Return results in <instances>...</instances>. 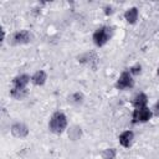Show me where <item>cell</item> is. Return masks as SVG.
Listing matches in <instances>:
<instances>
[{
  "instance_id": "obj_6",
  "label": "cell",
  "mask_w": 159,
  "mask_h": 159,
  "mask_svg": "<svg viewBox=\"0 0 159 159\" xmlns=\"http://www.w3.org/2000/svg\"><path fill=\"white\" fill-rule=\"evenodd\" d=\"M11 134L16 138H26L29 134V128L26 124L21 123V122H16L11 125Z\"/></svg>"
},
{
  "instance_id": "obj_2",
  "label": "cell",
  "mask_w": 159,
  "mask_h": 159,
  "mask_svg": "<svg viewBox=\"0 0 159 159\" xmlns=\"http://www.w3.org/2000/svg\"><path fill=\"white\" fill-rule=\"evenodd\" d=\"M113 36V27L111 26H101L98 27L94 32H93V36H92V40L94 42V45L97 47H102L104 46Z\"/></svg>"
},
{
  "instance_id": "obj_9",
  "label": "cell",
  "mask_w": 159,
  "mask_h": 159,
  "mask_svg": "<svg viewBox=\"0 0 159 159\" xmlns=\"http://www.w3.org/2000/svg\"><path fill=\"white\" fill-rule=\"evenodd\" d=\"M147 103H148V97H147V94H145L144 92L137 93V94L133 97V99H132V104H133L134 109H135V108L147 107Z\"/></svg>"
},
{
  "instance_id": "obj_17",
  "label": "cell",
  "mask_w": 159,
  "mask_h": 159,
  "mask_svg": "<svg viewBox=\"0 0 159 159\" xmlns=\"http://www.w3.org/2000/svg\"><path fill=\"white\" fill-rule=\"evenodd\" d=\"M104 14H106L107 16H108V15H112V14H113V7L109 6V5L104 6Z\"/></svg>"
},
{
  "instance_id": "obj_7",
  "label": "cell",
  "mask_w": 159,
  "mask_h": 159,
  "mask_svg": "<svg viewBox=\"0 0 159 159\" xmlns=\"http://www.w3.org/2000/svg\"><path fill=\"white\" fill-rule=\"evenodd\" d=\"M30 80H31L30 76L26 75V73L17 75L12 80V87H16V88H27V84H29Z\"/></svg>"
},
{
  "instance_id": "obj_5",
  "label": "cell",
  "mask_w": 159,
  "mask_h": 159,
  "mask_svg": "<svg viewBox=\"0 0 159 159\" xmlns=\"http://www.w3.org/2000/svg\"><path fill=\"white\" fill-rule=\"evenodd\" d=\"M32 36L27 30H19L12 34L11 36V43L12 45H25L31 41Z\"/></svg>"
},
{
  "instance_id": "obj_15",
  "label": "cell",
  "mask_w": 159,
  "mask_h": 159,
  "mask_svg": "<svg viewBox=\"0 0 159 159\" xmlns=\"http://www.w3.org/2000/svg\"><path fill=\"white\" fill-rule=\"evenodd\" d=\"M140 71H142V66H140L139 63H137V65H134V66H132V67L129 68V72H130L132 76H137V75H139Z\"/></svg>"
},
{
  "instance_id": "obj_3",
  "label": "cell",
  "mask_w": 159,
  "mask_h": 159,
  "mask_svg": "<svg viewBox=\"0 0 159 159\" xmlns=\"http://www.w3.org/2000/svg\"><path fill=\"white\" fill-rule=\"evenodd\" d=\"M152 117H153V112H152V109H149L148 106L147 107H143V108H135L133 111V114H132V123L133 124L145 123Z\"/></svg>"
},
{
  "instance_id": "obj_1",
  "label": "cell",
  "mask_w": 159,
  "mask_h": 159,
  "mask_svg": "<svg viewBox=\"0 0 159 159\" xmlns=\"http://www.w3.org/2000/svg\"><path fill=\"white\" fill-rule=\"evenodd\" d=\"M67 128V117L62 112H55L48 122V129L53 134H62Z\"/></svg>"
},
{
  "instance_id": "obj_8",
  "label": "cell",
  "mask_w": 159,
  "mask_h": 159,
  "mask_svg": "<svg viewBox=\"0 0 159 159\" xmlns=\"http://www.w3.org/2000/svg\"><path fill=\"white\" fill-rule=\"evenodd\" d=\"M119 139V144L124 148H129L133 143V139H134V133L132 130H124L123 133L119 134L118 137Z\"/></svg>"
},
{
  "instance_id": "obj_10",
  "label": "cell",
  "mask_w": 159,
  "mask_h": 159,
  "mask_svg": "<svg viewBox=\"0 0 159 159\" xmlns=\"http://www.w3.org/2000/svg\"><path fill=\"white\" fill-rule=\"evenodd\" d=\"M46 80H47V75H46V72H45L43 70L36 71V72L32 75V77H31V82H32L35 86H42V84H45Z\"/></svg>"
},
{
  "instance_id": "obj_11",
  "label": "cell",
  "mask_w": 159,
  "mask_h": 159,
  "mask_svg": "<svg viewBox=\"0 0 159 159\" xmlns=\"http://www.w3.org/2000/svg\"><path fill=\"white\" fill-rule=\"evenodd\" d=\"M138 9L135 7V6H133V7H129L125 12H124V19L127 20V22H129V24H135L137 22V20H138Z\"/></svg>"
},
{
  "instance_id": "obj_16",
  "label": "cell",
  "mask_w": 159,
  "mask_h": 159,
  "mask_svg": "<svg viewBox=\"0 0 159 159\" xmlns=\"http://www.w3.org/2000/svg\"><path fill=\"white\" fill-rule=\"evenodd\" d=\"M152 112H153V116H155V117H159V99L155 102V104H154V107H153Z\"/></svg>"
},
{
  "instance_id": "obj_13",
  "label": "cell",
  "mask_w": 159,
  "mask_h": 159,
  "mask_svg": "<svg viewBox=\"0 0 159 159\" xmlns=\"http://www.w3.org/2000/svg\"><path fill=\"white\" fill-rule=\"evenodd\" d=\"M103 159H116V149L114 148H108L102 153Z\"/></svg>"
},
{
  "instance_id": "obj_4",
  "label": "cell",
  "mask_w": 159,
  "mask_h": 159,
  "mask_svg": "<svg viewBox=\"0 0 159 159\" xmlns=\"http://www.w3.org/2000/svg\"><path fill=\"white\" fill-rule=\"evenodd\" d=\"M133 87H134V80H133V76L130 75L129 70L123 71L116 82V88L120 89V91H125V89H130Z\"/></svg>"
},
{
  "instance_id": "obj_12",
  "label": "cell",
  "mask_w": 159,
  "mask_h": 159,
  "mask_svg": "<svg viewBox=\"0 0 159 159\" xmlns=\"http://www.w3.org/2000/svg\"><path fill=\"white\" fill-rule=\"evenodd\" d=\"M27 93H29L27 88H16V87H12V88L10 89V96H11L14 99H17V101L24 99V98L27 96Z\"/></svg>"
},
{
  "instance_id": "obj_18",
  "label": "cell",
  "mask_w": 159,
  "mask_h": 159,
  "mask_svg": "<svg viewBox=\"0 0 159 159\" xmlns=\"http://www.w3.org/2000/svg\"><path fill=\"white\" fill-rule=\"evenodd\" d=\"M157 72H158V75H159V67H158V70H157Z\"/></svg>"
},
{
  "instance_id": "obj_14",
  "label": "cell",
  "mask_w": 159,
  "mask_h": 159,
  "mask_svg": "<svg viewBox=\"0 0 159 159\" xmlns=\"http://www.w3.org/2000/svg\"><path fill=\"white\" fill-rule=\"evenodd\" d=\"M71 101L73 102V103H82V101H83V96H82V93H80V92H76V93H73L72 96H71Z\"/></svg>"
}]
</instances>
